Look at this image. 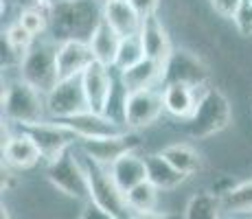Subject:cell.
<instances>
[{
  "label": "cell",
  "mask_w": 252,
  "mask_h": 219,
  "mask_svg": "<svg viewBox=\"0 0 252 219\" xmlns=\"http://www.w3.org/2000/svg\"><path fill=\"white\" fill-rule=\"evenodd\" d=\"M103 7L99 0H57L51 16V37L53 42H86L103 22Z\"/></svg>",
  "instance_id": "6da1fadb"
},
{
  "label": "cell",
  "mask_w": 252,
  "mask_h": 219,
  "mask_svg": "<svg viewBox=\"0 0 252 219\" xmlns=\"http://www.w3.org/2000/svg\"><path fill=\"white\" fill-rule=\"evenodd\" d=\"M84 167L90 182V202H94L99 208H103L105 213H110L116 219H134V213L127 206L125 193L116 187L110 169L101 167L90 158L84 160Z\"/></svg>",
  "instance_id": "7a4b0ae2"
},
{
  "label": "cell",
  "mask_w": 252,
  "mask_h": 219,
  "mask_svg": "<svg viewBox=\"0 0 252 219\" xmlns=\"http://www.w3.org/2000/svg\"><path fill=\"white\" fill-rule=\"evenodd\" d=\"M57 48L55 42H37L27 53L20 64L22 81L33 86L40 94H48L60 84V68H57Z\"/></svg>",
  "instance_id": "3957f363"
},
{
  "label": "cell",
  "mask_w": 252,
  "mask_h": 219,
  "mask_svg": "<svg viewBox=\"0 0 252 219\" xmlns=\"http://www.w3.org/2000/svg\"><path fill=\"white\" fill-rule=\"evenodd\" d=\"M230 103L224 92L208 90L200 99L193 116L187 121V131L193 138H208L230 125Z\"/></svg>",
  "instance_id": "277c9868"
},
{
  "label": "cell",
  "mask_w": 252,
  "mask_h": 219,
  "mask_svg": "<svg viewBox=\"0 0 252 219\" xmlns=\"http://www.w3.org/2000/svg\"><path fill=\"white\" fill-rule=\"evenodd\" d=\"M2 110L4 116L13 123L22 125V127H31V125L42 123L46 103H42L40 92L27 81H11L2 94Z\"/></svg>",
  "instance_id": "5b68a950"
},
{
  "label": "cell",
  "mask_w": 252,
  "mask_h": 219,
  "mask_svg": "<svg viewBox=\"0 0 252 219\" xmlns=\"http://www.w3.org/2000/svg\"><path fill=\"white\" fill-rule=\"evenodd\" d=\"M48 182L55 188H60L64 195L75 199H90V182L86 167L75 158V154L64 152L60 158L48 162Z\"/></svg>",
  "instance_id": "8992f818"
},
{
  "label": "cell",
  "mask_w": 252,
  "mask_h": 219,
  "mask_svg": "<svg viewBox=\"0 0 252 219\" xmlns=\"http://www.w3.org/2000/svg\"><path fill=\"white\" fill-rule=\"evenodd\" d=\"M79 147L86 158L94 160L101 167H112L123 156L136 152L140 147V136L136 131H121V134L103 136V138H81Z\"/></svg>",
  "instance_id": "52a82bcc"
},
{
  "label": "cell",
  "mask_w": 252,
  "mask_h": 219,
  "mask_svg": "<svg viewBox=\"0 0 252 219\" xmlns=\"http://www.w3.org/2000/svg\"><path fill=\"white\" fill-rule=\"evenodd\" d=\"M46 112L55 121H66L77 114L88 112V96L84 90V79L72 77V79H62L60 84L46 94Z\"/></svg>",
  "instance_id": "ba28073f"
},
{
  "label": "cell",
  "mask_w": 252,
  "mask_h": 219,
  "mask_svg": "<svg viewBox=\"0 0 252 219\" xmlns=\"http://www.w3.org/2000/svg\"><path fill=\"white\" fill-rule=\"evenodd\" d=\"M208 72L206 64L200 60L197 55H193L187 48H173L171 57L167 60V64L162 66V84L171 86V84H180L189 88H202L206 86Z\"/></svg>",
  "instance_id": "9c48e42d"
},
{
  "label": "cell",
  "mask_w": 252,
  "mask_h": 219,
  "mask_svg": "<svg viewBox=\"0 0 252 219\" xmlns=\"http://www.w3.org/2000/svg\"><path fill=\"white\" fill-rule=\"evenodd\" d=\"M162 110H164L162 94H158L152 88L123 96V121L132 131L149 127L152 123H156L158 116L162 114Z\"/></svg>",
  "instance_id": "30bf717a"
},
{
  "label": "cell",
  "mask_w": 252,
  "mask_h": 219,
  "mask_svg": "<svg viewBox=\"0 0 252 219\" xmlns=\"http://www.w3.org/2000/svg\"><path fill=\"white\" fill-rule=\"evenodd\" d=\"M29 136L33 138V143L37 145L42 158H46L48 162H53L55 158H60L64 152H68V147L75 140H79V136L75 134L70 127L62 123H37L31 127H24Z\"/></svg>",
  "instance_id": "8fae6325"
},
{
  "label": "cell",
  "mask_w": 252,
  "mask_h": 219,
  "mask_svg": "<svg viewBox=\"0 0 252 219\" xmlns=\"http://www.w3.org/2000/svg\"><path fill=\"white\" fill-rule=\"evenodd\" d=\"M84 79V90L88 96V108L94 114H105L108 116L110 101L114 96V79L110 75V68L94 62L88 70L81 75Z\"/></svg>",
  "instance_id": "7c38bea8"
},
{
  "label": "cell",
  "mask_w": 252,
  "mask_h": 219,
  "mask_svg": "<svg viewBox=\"0 0 252 219\" xmlns=\"http://www.w3.org/2000/svg\"><path fill=\"white\" fill-rule=\"evenodd\" d=\"M57 68H60V81L81 77L94 64V53L86 42H64L57 44Z\"/></svg>",
  "instance_id": "4fadbf2b"
},
{
  "label": "cell",
  "mask_w": 252,
  "mask_h": 219,
  "mask_svg": "<svg viewBox=\"0 0 252 219\" xmlns=\"http://www.w3.org/2000/svg\"><path fill=\"white\" fill-rule=\"evenodd\" d=\"M57 123L66 125L75 131L77 136L81 138H103V136H114V134H121L119 131V123L114 119L105 114H94V112H84V114H77L72 119H66V121H57Z\"/></svg>",
  "instance_id": "5bb4252c"
},
{
  "label": "cell",
  "mask_w": 252,
  "mask_h": 219,
  "mask_svg": "<svg viewBox=\"0 0 252 219\" xmlns=\"http://www.w3.org/2000/svg\"><path fill=\"white\" fill-rule=\"evenodd\" d=\"M140 40H143V48H145V57L147 60H154L158 64H167V60L171 57L173 48L171 42H169L167 29L162 27V22L158 20L156 16L147 18L143 22V29H140Z\"/></svg>",
  "instance_id": "9a60e30c"
},
{
  "label": "cell",
  "mask_w": 252,
  "mask_h": 219,
  "mask_svg": "<svg viewBox=\"0 0 252 219\" xmlns=\"http://www.w3.org/2000/svg\"><path fill=\"white\" fill-rule=\"evenodd\" d=\"M2 156H4V162L16 169H31L33 164H37V160L42 158L37 145L33 143V138L27 131L4 140Z\"/></svg>",
  "instance_id": "2e32d148"
},
{
  "label": "cell",
  "mask_w": 252,
  "mask_h": 219,
  "mask_svg": "<svg viewBox=\"0 0 252 219\" xmlns=\"http://www.w3.org/2000/svg\"><path fill=\"white\" fill-rule=\"evenodd\" d=\"M103 20L119 33L121 37L138 35L143 29V20L138 13L132 9L127 0H114V2H105L103 7Z\"/></svg>",
  "instance_id": "e0dca14e"
},
{
  "label": "cell",
  "mask_w": 252,
  "mask_h": 219,
  "mask_svg": "<svg viewBox=\"0 0 252 219\" xmlns=\"http://www.w3.org/2000/svg\"><path fill=\"white\" fill-rule=\"evenodd\" d=\"M110 173H112L116 187L123 193H127L138 184L147 182V162L138 158L136 154H127L110 167Z\"/></svg>",
  "instance_id": "ac0fdd59"
},
{
  "label": "cell",
  "mask_w": 252,
  "mask_h": 219,
  "mask_svg": "<svg viewBox=\"0 0 252 219\" xmlns=\"http://www.w3.org/2000/svg\"><path fill=\"white\" fill-rule=\"evenodd\" d=\"M156 79H162V64L154 60H143L140 64L121 72V86H123L125 94L149 90Z\"/></svg>",
  "instance_id": "d6986e66"
},
{
  "label": "cell",
  "mask_w": 252,
  "mask_h": 219,
  "mask_svg": "<svg viewBox=\"0 0 252 219\" xmlns=\"http://www.w3.org/2000/svg\"><path fill=\"white\" fill-rule=\"evenodd\" d=\"M121 40H123V37H121L108 22L105 20L101 22V27L96 29V33L90 40V48H92V53H94V62H99V64H103L108 68L116 66V55H119Z\"/></svg>",
  "instance_id": "ffe728a7"
},
{
  "label": "cell",
  "mask_w": 252,
  "mask_h": 219,
  "mask_svg": "<svg viewBox=\"0 0 252 219\" xmlns=\"http://www.w3.org/2000/svg\"><path fill=\"white\" fill-rule=\"evenodd\" d=\"M162 101H164V110H167L169 114L178 116V119H187V121L193 116L197 103H200V101L195 99V90L189 86H180V84L164 86Z\"/></svg>",
  "instance_id": "44dd1931"
},
{
  "label": "cell",
  "mask_w": 252,
  "mask_h": 219,
  "mask_svg": "<svg viewBox=\"0 0 252 219\" xmlns=\"http://www.w3.org/2000/svg\"><path fill=\"white\" fill-rule=\"evenodd\" d=\"M147 162V180L156 188H176L187 180V175L178 171L173 164H169V160L162 158V154L149 156L145 158Z\"/></svg>",
  "instance_id": "7402d4cb"
},
{
  "label": "cell",
  "mask_w": 252,
  "mask_h": 219,
  "mask_svg": "<svg viewBox=\"0 0 252 219\" xmlns=\"http://www.w3.org/2000/svg\"><path fill=\"white\" fill-rule=\"evenodd\" d=\"M162 158L169 160V164L178 169L180 173L193 175L195 171L202 169V158L195 149H191L189 145H169L167 149H162Z\"/></svg>",
  "instance_id": "603a6c76"
},
{
  "label": "cell",
  "mask_w": 252,
  "mask_h": 219,
  "mask_svg": "<svg viewBox=\"0 0 252 219\" xmlns=\"http://www.w3.org/2000/svg\"><path fill=\"white\" fill-rule=\"evenodd\" d=\"M220 199H221V211L228 213V215H246V213H252V180L224 191V195Z\"/></svg>",
  "instance_id": "cb8c5ba5"
},
{
  "label": "cell",
  "mask_w": 252,
  "mask_h": 219,
  "mask_svg": "<svg viewBox=\"0 0 252 219\" xmlns=\"http://www.w3.org/2000/svg\"><path fill=\"white\" fill-rule=\"evenodd\" d=\"M221 199L213 193H197L189 199L184 219H221Z\"/></svg>",
  "instance_id": "d4e9b609"
},
{
  "label": "cell",
  "mask_w": 252,
  "mask_h": 219,
  "mask_svg": "<svg viewBox=\"0 0 252 219\" xmlns=\"http://www.w3.org/2000/svg\"><path fill=\"white\" fill-rule=\"evenodd\" d=\"M127 206L132 208L134 215H147V213H156V204H158V188L152 182H143L138 187H134L132 191L125 193Z\"/></svg>",
  "instance_id": "484cf974"
},
{
  "label": "cell",
  "mask_w": 252,
  "mask_h": 219,
  "mask_svg": "<svg viewBox=\"0 0 252 219\" xmlns=\"http://www.w3.org/2000/svg\"><path fill=\"white\" fill-rule=\"evenodd\" d=\"M145 57V48H143V40H140V33L138 35H129L121 40V48H119V55H116V66L121 72L127 70V68L140 64Z\"/></svg>",
  "instance_id": "4316f807"
},
{
  "label": "cell",
  "mask_w": 252,
  "mask_h": 219,
  "mask_svg": "<svg viewBox=\"0 0 252 219\" xmlns=\"http://www.w3.org/2000/svg\"><path fill=\"white\" fill-rule=\"evenodd\" d=\"M235 27L244 37L252 35V0H241L239 11L235 16Z\"/></svg>",
  "instance_id": "83f0119b"
},
{
  "label": "cell",
  "mask_w": 252,
  "mask_h": 219,
  "mask_svg": "<svg viewBox=\"0 0 252 219\" xmlns=\"http://www.w3.org/2000/svg\"><path fill=\"white\" fill-rule=\"evenodd\" d=\"M132 4V9L138 13L140 20H147V18L156 16V9H158V0H127Z\"/></svg>",
  "instance_id": "f1b7e54d"
},
{
  "label": "cell",
  "mask_w": 252,
  "mask_h": 219,
  "mask_svg": "<svg viewBox=\"0 0 252 219\" xmlns=\"http://www.w3.org/2000/svg\"><path fill=\"white\" fill-rule=\"evenodd\" d=\"M211 4L221 18H232V20H235L241 0H211Z\"/></svg>",
  "instance_id": "f546056e"
},
{
  "label": "cell",
  "mask_w": 252,
  "mask_h": 219,
  "mask_svg": "<svg viewBox=\"0 0 252 219\" xmlns=\"http://www.w3.org/2000/svg\"><path fill=\"white\" fill-rule=\"evenodd\" d=\"M79 219H116V217H112L110 213H105L103 208H99L94 202H88L84 206V211H81Z\"/></svg>",
  "instance_id": "4dcf8cb0"
},
{
  "label": "cell",
  "mask_w": 252,
  "mask_h": 219,
  "mask_svg": "<svg viewBox=\"0 0 252 219\" xmlns=\"http://www.w3.org/2000/svg\"><path fill=\"white\" fill-rule=\"evenodd\" d=\"M134 219H178L176 215H160V213H147V215H134Z\"/></svg>",
  "instance_id": "1f68e13d"
},
{
  "label": "cell",
  "mask_w": 252,
  "mask_h": 219,
  "mask_svg": "<svg viewBox=\"0 0 252 219\" xmlns=\"http://www.w3.org/2000/svg\"><path fill=\"white\" fill-rule=\"evenodd\" d=\"M0 219H11V215H9V211H7V206L0 208Z\"/></svg>",
  "instance_id": "d6a6232c"
},
{
  "label": "cell",
  "mask_w": 252,
  "mask_h": 219,
  "mask_svg": "<svg viewBox=\"0 0 252 219\" xmlns=\"http://www.w3.org/2000/svg\"><path fill=\"white\" fill-rule=\"evenodd\" d=\"M18 2H20V4H22V9H24V7H31V4L35 2V0H18Z\"/></svg>",
  "instance_id": "836d02e7"
},
{
  "label": "cell",
  "mask_w": 252,
  "mask_h": 219,
  "mask_svg": "<svg viewBox=\"0 0 252 219\" xmlns=\"http://www.w3.org/2000/svg\"><path fill=\"white\" fill-rule=\"evenodd\" d=\"M221 219H237V217H232V215H224V217H221Z\"/></svg>",
  "instance_id": "e575fe53"
},
{
  "label": "cell",
  "mask_w": 252,
  "mask_h": 219,
  "mask_svg": "<svg viewBox=\"0 0 252 219\" xmlns=\"http://www.w3.org/2000/svg\"><path fill=\"white\" fill-rule=\"evenodd\" d=\"M103 2H114V0H103Z\"/></svg>",
  "instance_id": "d590c367"
}]
</instances>
